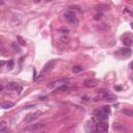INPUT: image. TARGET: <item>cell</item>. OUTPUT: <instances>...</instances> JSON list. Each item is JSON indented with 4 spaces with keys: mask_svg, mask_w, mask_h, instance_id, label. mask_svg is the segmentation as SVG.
I'll return each mask as SVG.
<instances>
[{
    "mask_svg": "<svg viewBox=\"0 0 133 133\" xmlns=\"http://www.w3.org/2000/svg\"><path fill=\"white\" fill-rule=\"evenodd\" d=\"M64 18L65 20L72 26H78L79 25V20H78L76 14L73 11H67L64 14Z\"/></svg>",
    "mask_w": 133,
    "mask_h": 133,
    "instance_id": "1",
    "label": "cell"
},
{
    "mask_svg": "<svg viewBox=\"0 0 133 133\" xmlns=\"http://www.w3.org/2000/svg\"><path fill=\"white\" fill-rule=\"evenodd\" d=\"M109 114H110V108H109L108 106H105L103 107L101 110H99L97 112V116H98V119L100 121H102V122H105L107 119H108V116Z\"/></svg>",
    "mask_w": 133,
    "mask_h": 133,
    "instance_id": "2",
    "label": "cell"
},
{
    "mask_svg": "<svg viewBox=\"0 0 133 133\" xmlns=\"http://www.w3.org/2000/svg\"><path fill=\"white\" fill-rule=\"evenodd\" d=\"M41 115H42V111L36 110V111H34V112H31V113L27 114L26 118H25V120H24V122H25V123H31V122H33V121L37 120Z\"/></svg>",
    "mask_w": 133,
    "mask_h": 133,
    "instance_id": "3",
    "label": "cell"
},
{
    "mask_svg": "<svg viewBox=\"0 0 133 133\" xmlns=\"http://www.w3.org/2000/svg\"><path fill=\"white\" fill-rule=\"evenodd\" d=\"M6 88L9 90V91L16 92L17 94H19V95L23 92V87L21 86V85H19L18 83H16V82H10V83H7Z\"/></svg>",
    "mask_w": 133,
    "mask_h": 133,
    "instance_id": "4",
    "label": "cell"
},
{
    "mask_svg": "<svg viewBox=\"0 0 133 133\" xmlns=\"http://www.w3.org/2000/svg\"><path fill=\"white\" fill-rule=\"evenodd\" d=\"M55 64H56V60H49L47 64L44 66V68H43V71H42V73H41V75H44V74H46V73H48L50 70L55 66Z\"/></svg>",
    "mask_w": 133,
    "mask_h": 133,
    "instance_id": "5",
    "label": "cell"
},
{
    "mask_svg": "<svg viewBox=\"0 0 133 133\" xmlns=\"http://www.w3.org/2000/svg\"><path fill=\"white\" fill-rule=\"evenodd\" d=\"M108 123L106 122H100L98 125H97V131L100 132V133H105L108 131Z\"/></svg>",
    "mask_w": 133,
    "mask_h": 133,
    "instance_id": "6",
    "label": "cell"
},
{
    "mask_svg": "<svg viewBox=\"0 0 133 133\" xmlns=\"http://www.w3.org/2000/svg\"><path fill=\"white\" fill-rule=\"evenodd\" d=\"M102 100L106 101V102H113V101L116 100V97L114 95L109 94V93H104L102 95Z\"/></svg>",
    "mask_w": 133,
    "mask_h": 133,
    "instance_id": "7",
    "label": "cell"
},
{
    "mask_svg": "<svg viewBox=\"0 0 133 133\" xmlns=\"http://www.w3.org/2000/svg\"><path fill=\"white\" fill-rule=\"evenodd\" d=\"M46 126L45 124H42V123H37V124H34V125H31L27 128L28 131H34V130H40V129H43L44 127Z\"/></svg>",
    "mask_w": 133,
    "mask_h": 133,
    "instance_id": "8",
    "label": "cell"
},
{
    "mask_svg": "<svg viewBox=\"0 0 133 133\" xmlns=\"http://www.w3.org/2000/svg\"><path fill=\"white\" fill-rule=\"evenodd\" d=\"M0 133H9V123L6 121L0 123Z\"/></svg>",
    "mask_w": 133,
    "mask_h": 133,
    "instance_id": "9",
    "label": "cell"
},
{
    "mask_svg": "<svg viewBox=\"0 0 133 133\" xmlns=\"http://www.w3.org/2000/svg\"><path fill=\"white\" fill-rule=\"evenodd\" d=\"M59 43L62 45H69L71 43V38H70V36H68L67 34H62L59 37Z\"/></svg>",
    "mask_w": 133,
    "mask_h": 133,
    "instance_id": "10",
    "label": "cell"
},
{
    "mask_svg": "<svg viewBox=\"0 0 133 133\" xmlns=\"http://www.w3.org/2000/svg\"><path fill=\"white\" fill-rule=\"evenodd\" d=\"M131 53H132V51L129 48H122V49H120V54H121V56H123V57H129L131 55Z\"/></svg>",
    "mask_w": 133,
    "mask_h": 133,
    "instance_id": "11",
    "label": "cell"
},
{
    "mask_svg": "<svg viewBox=\"0 0 133 133\" xmlns=\"http://www.w3.org/2000/svg\"><path fill=\"white\" fill-rule=\"evenodd\" d=\"M97 84H98L97 80H87L83 83L85 87H95V86H97Z\"/></svg>",
    "mask_w": 133,
    "mask_h": 133,
    "instance_id": "12",
    "label": "cell"
},
{
    "mask_svg": "<svg viewBox=\"0 0 133 133\" xmlns=\"http://www.w3.org/2000/svg\"><path fill=\"white\" fill-rule=\"evenodd\" d=\"M123 44L125 45V46H127V47H131V46H133V40L131 37H123Z\"/></svg>",
    "mask_w": 133,
    "mask_h": 133,
    "instance_id": "13",
    "label": "cell"
},
{
    "mask_svg": "<svg viewBox=\"0 0 133 133\" xmlns=\"http://www.w3.org/2000/svg\"><path fill=\"white\" fill-rule=\"evenodd\" d=\"M14 103L13 102H11V101H5V102H3V103H1V108L2 109H9V108H12V107H14Z\"/></svg>",
    "mask_w": 133,
    "mask_h": 133,
    "instance_id": "14",
    "label": "cell"
},
{
    "mask_svg": "<svg viewBox=\"0 0 133 133\" xmlns=\"http://www.w3.org/2000/svg\"><path fill=\"white\" fill-rule=\"evenodd\" d=\"M122 113L126 116H129V118H133V110H131V109H123Z\"/></svg>",
    "mask_w": 133,
    "mask_h": 133,
    "instance_id": "15",
    "label": "cell"
},
{
    "mask_svg": "<svg viewBox=\"0 0 133 133\" xmlns=\"http://www.w3.org/2000/svg\"><path fill=\"white\" fill-rule=\"evenodd\" d=\"M68 88H69V87L67 86V85H62V86H59V87L56 88L55 93H60V92H62V91H67Z\"/></svg>",
    "mask_w": 133,
    "mask_h": 133,
    "instance_id": "16",
    "label": "cell"
},
{
    "mask_svg": "<svg viewBox=\"0 0 133 133\" xmlns=\"http://www.w3.org/2000/svg\"><path fill=\"white\" fill-rule=\"evenodd\" d=\"M81 70H82V68H81L80 66H76V67H73L72 72H73V73H78V72H80Z\"/></svg>",
    "mask_w": 133,
    "mask_h": 133,
    "instance_id": "17",
    "label": "cell"
},
{
    "mask_svg": "<svg viewBox=\"0 0 133 133\" xmlns=\"http://www.w3.org/2000/svg\"><path fill=\"white\" fill-rule=\"evenodd\" d=\"M113 127H114V129H123V130H125V128L122 126L121 124H116V123H115Z\"/></svg>",
    "mask_w": 133,
    "mask_h": 133,
    "instance_id": "18",
    "label": "cell"
},
{
    "mask_svg": "<svg viewBox=\"0 0 133 133\" xmlns=\"http://www.w3.org/2000/svg\"><path fill=\"white\" fill-rule=\"evenodd\" d=\"M13 67H14V61L13 60H10L9 62H7V68H9L10 70H12Z\"/></svg>",
    "mask_w": 133,
    "mask_h": 133,
    "instance_id": "19",
    "label": "cell"
},
{
    "mask_svg": "<svg viewBox=\"0 0 133 133\" xmlns=\"http://www.w3.org/2000/svg\"><path fill=\"white\" fill-rule=\"evenodd\" d=\"M17 38H18V41H19V43H20V45H22V46H25V42H24V41H23V38H22L21 36H18Z\"/></svg>",
    "mask_w": 133,
    "mask_h": 133,
    "instance_id": "20",
    "label": "cell"
},
{
    "mask_svg": "<svg viewBox=\"0 0 133 133\" xmlns=\"http://www.w3.org/2000/svg\"><path fill=\"white\" fill-rule=\"evenodd\" d=\"M101 18H102V14H101V13L100 14L98 13V14L95 15V20H100Z\"/></svg>",
    "mask_w": 133,
    "mask_h": 133,
    "instance_id": "21",
    "label": "cell"
},
{
    "mask_svg": "<svg viewBox=\"0 0 133 133\" xmlns=\"http://www.w3.org/2000/svg\"><path fill=\"white\" fill-rule=\"evenodd\" d=\"M60 31H61V32H64V33H68V32H69V29H68V28H65V27H62V28H60Z\"/></svg>",
    "mask_w": 133,
    "mask_h": 133,
    "instance_id": "22",
    "label": "cell"
},
{
    "mask_svg": "<svg viewBox=\"0 0 133 133\" xmlns=\"http://www.w3.org/2000/svg\"><path fill=\"white\" fill-rule=\"evenodd\" d=\"M34 106H35L34 104H33V105H29V106H25V107H24V109H29V108H31V107H34Z\"/></svg>",
    "mask_w": 133,
    "mask_h": 133,
    "instance_id": "23",
    "label": "cell"
},
{
    "mask_svg": "<svg viewBox=\"0 0 133 133\" xmlns=\"http://www.w3.org/2000/svg\"><path fill=\"white\" fill-rule=\"evenodd\" d=\"M114 90L115 91H122V87L121 86H114Z\"/></svg>",
    "mask_w": 133,
    "mask_h": 133,
    "instance_id": "24",
    "label": "cell"
},
{
    "mask_svg": "<svg viewBox=\"0 0 133 133\" xmlns=\"http://www.w3.org/2000/svg\"><path fill=\"white\" fill-rule=\"evenodd\" d=\"M130 67H131V69L133 70V61H132V62H131V64H130Z\"/></svg>",
    "mask_w": 133,
    "mask_h": 133,
    "instance_id": "25",
    "label": "cell"
},
{
    "mask_svg": "<svg viewBox=\"0 0 133 133\" xmlns=\"http://www.w3.org/2000/svg\"><path fill=\"white\" fill-rule=\"evenodd\" d=\"M130 26H131V28L133 29V23H131V24H130Z\"/></svg>",
    "mask_w": 133,
    "mask_h": 133,
    "instance_id": "26",
    "label": "cell"
},
{
    "mask_svg": "<svg viewBox=\"0 0 133 133\" xmlns=\"http://www.w3.org/2000/svg\"><path fill=\"white\" fill-rule=\"evenodd\" d=\"M42 133H45V132H42Z\"/></svg>",
    "mask_w": 133,
    "mask_h": 133,
    "instance_id": "27",
    "label": "cell"
}]
</instances>
